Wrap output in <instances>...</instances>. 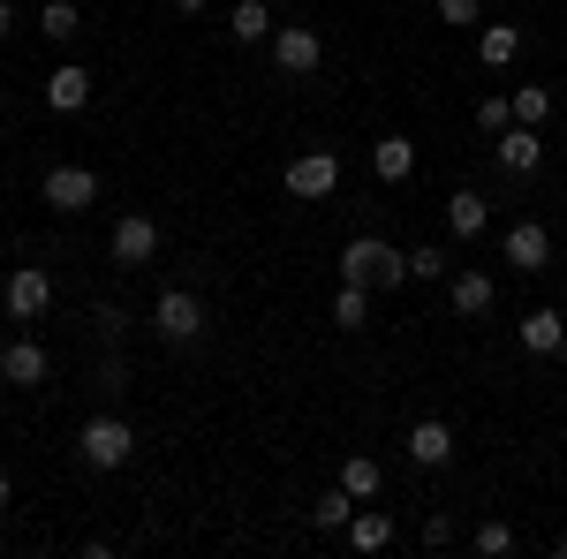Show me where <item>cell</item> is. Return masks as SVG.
<instances>
[{
    "mask_svg": "<svg viewBox=\"0 0 567 559\" xmlns=\"http://www.w3.org/2000/svg\"><path fill=\"white\" fill-rule=\"evenodd\" d=\"M341 280L371 288V296H393V288H409V250H393L379 235H355L349 250H341Z\"/></svg>",
    "mask_w": 567,
    "mask_h": 559,
    "instance_id": "obj_1",
    "label": "cell"
},
{
    "mask_svg": "<svg viewBox=\"0 0 567 559\" xmlns=\"http://www.w3.org/2000/svg\"><path fill=\"white\" fill-rule=\"evenodd\" d=\"M144 325H152L167 348L205 341V296H197V288H159V302H152V318H144Z\"/></svg>",
    "mask_w": 567,
    "mask_h": 559,
    "instance_id": "obj_2",
    "label": "cell"
},
{
    "mask_svg": "<svg viewBox=\"0 0 567 559\" xmlns=\"http://www.w3.org/2000/svg\"><path fill=\"white\" fill-rule=\"evenodd\" d=\"M130 454H136V431H130V416H114V408L76 431V462H84V469H122Z\"/></svg>",
    "mask_w": 567,
    "mask_h": 559,
    "instance_id": "obj_3",
    "label": "cell"
},
{
    "mask_svg": "<svg viewBox=\"0 0 567 559\" xmlns=\"http://www.w3.org/2000/svg\"><path fill=\"white\" fill-rule=\"evenodd\" d=\"M333 189H341V152L333 144H310V152L288 159V197L296 205H326Z\"/></svg>",
    "mask_w": 567,
    "mask_h": 559,
    "instance_id": "obj_4",
    "label": "cell"
},
{
    "mask_svg": "<svg viewBox=\"0 0 567 559\" xmlns=\"http://www.w3.org/2000/svg\"><path fill=\"white\" fill-rule=\"evenodd\" d=\"M0 302H8L16 325H39L45 310H53V272H45V265H16V272L0 280Z\"/></svg>",
    "mask_w": 567,
    "mask_h": 559,
    "instance_id": "obj_5",
    "label": "cell"
},
{
    "mask_svg": "<svg viewBox=\"0 0 567 559\" xmlns=\"http://www.w3.org/2000/svg\"><path fill=\"white\" fill-rule=\"evenodd\" d=\"M39 197L45 205H53V213H91V205H99V174L91 167H76V159H53V167H45V182H39Z\"/></svg>",
    "mask_w": 567,
    "mask_h": 559,
    "instance_id": "obj_6",
    "label": "cell"
},
{
    "mask_svg": "<svg viewBox=\"0 0 567 559\" xmlns=\"http://www.w3.org/2000/svg\"><path fill=\"white\" fill-rule=\"evenodd\" d=\"M106 258L122 265V272H144V265L159 258V219L152 213H122L114 235H106Z\"/></svg>",
    "mask_w": 567,
    "mask_h": 559,
    "instance_id": "obj_7",
    "label": "cell"
},
{
    "mask_svg": "<svg viewBox=\"0 0 567 559\" xmlns=\"http://www.w3.org/2000/svg\"><path fill=\"white\" fill-rule=\"evenodd\" d=\"M272 69L280 76H318L326 69V39L310 23H272Z\"/></svg>",
    "mask_w": 567,
    "mask_h": 559,
    "instance_id": "obj_8",
    "label": "cell"
},
{
    "mask_svg": "<svg viewBox=\"0 0 567 559\" xmlns=\"http://www.w3.org/2000/svg\"><path fill=\"white\" fill-rule=\"evenodd\" d=\"M492 167H499V174H537V167H545V136L529 130V122H507L499 144H492Z\"/></svg>",
    "mask_w": 567,
    "mask_h": 559,
    "instance_id": "obj_9",
    "label": "cell"
},
{
    "mask_svg": "<svg viewBox=\"0 0 567 559\" xmlns=\"http://www.w3.org/2000/svg\"><path fill=\"white\" fill-rule=\"evenodd\" d=\"M0 379H8V386H45V379H53V355H45L39 341H31V333H16V341L0 348Z\"/></svg>",
    "mask_w": 567,
    "mask_h": 559,
    "instance_id": "obj_10",
    "label": "cell"
},
{
    "mask_svg": "<svg viewBox=\"0 0 567 559\" xmlns=\"http://www.w3.org/2000/svg\"><path fill=\"white\" fill-rule=\"evenodd\" d=\"M553 265V227L545 219H515L507 227V272H545Z\"/></svg>",
    "mask_w": 567,
    "mask_h": 559,
    "instance_id": "obj_11",
    "label": "cell"
},
{
    "mask_svg": "<svg viewBox=\"0 0 567 559\" xmlns=\"http://www.w3.org/2000/svg\"><path fill=\"white\" fill-rule=\"evenodd\" d=\"M492 302H499V288H492V272H477V265L446 272V310H454V318H484Z\"/></svg>",
    "mask_w": 567,
    "mask_h": 559,
    "instance_id": "obj_12",
    "label": "cell"
},
{
    "mask_svg": "<svg viewBox=\"0 0 567 559\" xmlns=\"http://www.w3.org/2000/svg\"><path fill=\"white\" fill-rule=\"evenodd\" d=\"M401 446H409V462H416V469H446V462H454V431L439 424V416H416Z\"/></svg>",
    "mask_w": 567,
    "mask_h": 559,
    "instance_id": "obj_13",
    "label": "cell"
},
{
    "mask_svg": "<svg viewBox=\"0 0 567 559\" xmlns=\"http://www.w3.org/2000/svg\"><path fill=\"white\" fill-rule=\"evenodd\" d=\"M341 537H349V552H386V545H393V507L363 499V507L349 515V529H341Z\"/></svg>",
    "mask_w": 567,
    "mask_h": 559,
    "instance_id": "obj_14",
    "label": "cell"
},
{
    "mask_svg": "<svg viewBox=\"0 0 567 559\" xmlns=\"http://www.w3.org/2000/svg\"><path fill=\"white\" fill-rule=\"evenodd\" d=\"M45 106H53V114H84L91 106V69L84 61H61V69L45 76Z\"/></svg>",
    "mask_w": 567,
    "mask_h": 559,
    "instance_id": "obj_15",
    "label": "cell"
},
{
    "mask_svg": "<svg viewBox=\"0 0 567 559\" xmlns=\"http://www.w3.org/2000/svg\"><path fill=\"white\" fill-rule=\"evenodd\" d=\"M515 341H523L529 355H560V341H567V318H560V310H545V302H537V310H523V325H515Z\"/></svg>",
    "mask_w": 567,
    "mask_h": 559,
    "instance_id": "obj_16",
    "label": "cell"
},
{
    "mask_svg": "<svg viewBox=\"0 0 567 559\" xmlns=\"http://www.w3.org/2000/svg\"><path fill=\"white\" fill-rule=\"evenodd\" d=\"M484 227H492V205H484L477 189H454V197H446V235H454V242H477Z\"/></svg>",
    "mask_w": 567,
    "mask_h": 559,
    "instance_id": "obj_17",
    "label": "cell"
},
{
    "mask_svg": "<svg viewBox=\"0 0 567 559\" xmlns=\"http://www.w3.org/2000/svg\"><path fill=\"white\" fill-rule=\"evenodd\" d=\"M227 39L235 45H265L272 39V8H265V0H235V8H227Z\"/></svg>",
    "mask_w": 567,
    "mask_h": 559,
    "instance_id": "obj_18",
    "label": "cell"
},
{
    "mask_svg": "<svg viewBox=\"0 0 567 559\" xmlns=\"http://www.w3.org/2000/svg\"><path fill=\"white\" fill-rule=\"evenodd\" d=\"M523 53V23H477V61L484 69H507Z\"/></svg>",
    "mask_w": 567,
    "mask_h": 559,
    "instance_id": "obj_19",
    "label": "cell"
},
{
    "mask_svg": "<svg viewBox=\"0 0 567 559\" xmlns=\"http://www.w3.org/2000/svg\"><path fill=\"white\" fill-rule=\"evenodd\" d=\"M371 174H379V182H409V174H416V144H409V136H379V144H371Z\"/></svg>",
    "mask_w": 567,
    "mask_h": 559,
    "instance_id": "obj_20",
    "label": "cell"
},
{
    "mask_svg": "<svg viewBox=\"0 0 567 559\" xmlns=\"http://www.w3.org/2000/svg\"><path fill=\"white\" fill-rule=\"evenodd\" d=\"M355 507H363V499H355L349 484H333V491H318V507H310V529H326V537H341Z\"/></svg>",
    "mask_w": 567,
    "mask_h": 559,
    "instance_id": "obj_21",
    "label": "cell"
},
{
    "mask_svg": "<svg viewBox=\"0 0 567 559\" xmlns=\"http://www.w3.org/2000/svg\"><path fill=\"white\" fill-rule=\"evenodd\" d=\"M39 31L53 45H76V31H84V8H76V0H45L39 8Z\"/></svg>",
    "mask_w": 567,
    "mask_h": 559,
    "instance_id": "obj_22",
    "label": "cell"
},
{
    "mask_svg": "<svg viewBox=\"0 0 567 559\" xmlns=\"http://www.w3.org/2000/svg\"><path fill=\"white\" fill-rule=\"evenodd\" d=\"M341 484H349L355 499H386V469H379L371 454H349V462H341Z\"/></svg>",
    "mask_w": 567,
    "mask_h": 559,
    "instance_id": "obj_23",
    "label": "cell"
},
{
    "mask_svg": "<svg viewBox=\"0 0 567 559\" xmlns=\"http://www.w3.org/2000/svg\"><path fill=\"white\" fill-rule=\"evenodd\" d=\"M333 325H341V333H363V325H371V288L341 280V296H333Z\"/></svg>",
    "mask_w": 567,
    "mask_h": 559,
    "instance_id": "obj_24",
    "label": "cell"
},
{
    "mask_svg": "<svg viewBox=\"0 0 567 559\" xmlns=\"http://www.w3.org/2000/svg\"><path fill=\"white\" fill-rule=\"evenodd\" d=\"M507 106H515V122H529V130H537V122L553 114V91H545V84H515V91H507Z\"/></svg>",
    "mask_w": 567,
    "mask_h": 559,
    "instance_id": "obj_25",
    "label": "cell"
},
{
    "mask_svg": "<svg viewBox=\"0 0 567 559\" xmlns=\"http://www.w3.org/2000/svg\"><path fill=\"white\" fill-rule=\"evenodd\" d=\"M446 272H454V265H446L439 242H416V250H409V280H439V288H446Z\"/></svg>",
    "mask_w": 567,
    "mask_h": 559,
    "instance_id": "obj_26",
    "label": "cell"
},
{
    "mask_svg": "<svg viewBox=\"0 0 567 559\" xmlns=\"http://www.w3.org/2000/svg\"><path fill=\"white\" fill-rule=\"evenodd\" d=\"M91 386L106 393V401H122V393H130V363H122V355H99V371H91Z\"/></svg>",
    "mask_w": 567,
    "mask_h": 559,
    "instance_id": "obj_27",
    "label": "cell"
},
{
    "mask_svg": "<svg viewBox=\"0 0 567 559\" xmlns=\"http://www.w3.org/2000/svg\"><path fill=\"white\" fill-rule=\"evenodd\" d=\"M507 122H515V106H507V91H492V99H477V130H484V136H499Z\"/></svg>",
    "mask_w": 567,
    "mask_h": 559,
    "instance_id": "obj_28",
    "label": "cell"
},
{
    "mask_svg": "<svg viewBox=\"0 0 567 559\" xmlns=\"http://www.w3.org/2000/svg\"><path fill=\"white\" fill-rule=\"evenodd\" d=\"M470 545H477L484 559H499V552H515V529H507V521H477V537H470Z\"/></svg>",
    "mask_w": 567,
    "mask_h": 559,
    "instance_id": "obj_29",
    "label": "cell"
},
{
    "mask_svg": "<svg viewBox=\"0 0 567 559\" xmlns=\"http://www.w3.org/2000/svg\"><path fill=\"white\" fill-rule=\"evenodd\" d=\"M91 333H99V341L114 348V341H122V333H130V318H122L114 302H91Z\"/></svg>",
    "mask_w": 567,
    "mask_h": 559,
    "instance_id": "obj_30",
    "label": "cell"
},
{
    "mask_svg": "<svg viewBox=\"0 0 567 559\" xmlns=\"http://www.w3.org/2000/svg\"><path fill=\"white\" fill-rule=\"evenodd\" d=\"M439 23L446 31H470V23H484V0H439Z\"/></svg>",
    "mask_w": 567,
    "mask_h": 559,
    "instance_id": "obj_31",
    "label": "cell"
},
{
    "mask_svg": "<svg viewBox=\"0 0 567 559\" xmlns=\"http://www.w3.org/2000/svg\"><path fill=\"white\" fill-rule=\"evenodd\" d=\"M424 545H432V552H446V545H454V515H446V507H432V515H424Z\"/></svg>",
    "mask_w": 567,
    "mask_h": 559,
    "instance_id": "obj_32",
    "label": "cell"
},
{
    "mask_svg": "<svg viewBox=\"0 0 567 559\" xmlns=\"http://www.w3.org/2000/svg\"><path fill=\"white\" fill-rule=\"evenodd\" d=\"M8 515H16V476L0 469V521H8Z\"/></svg>",
    "mask_w": 567,
    "mask_h": 559,
    "instance_id": "obj_33",
    "label": "cell"
},
{
    "mask_svg": "<svg viewBox=\"0 0 567 559\" xmlns=\"http://www.w3.org/2000/svg\"><path fill=\"white\" fill-rule=\"evenodd\" d=\"M8 31H16V8H8V0H0V39H8Z\"/></svg>",
    "mask_w": 567,
    "mask_h": 559,
    "instance_id": "obj_34",
    "label": "cell"
},
{
    "mask_svg": "<svg viewBox=\"0 0 567 559\" xmlns=\"http://www.w3.org/2000/svg\"><path fill=\"white\" fill-rule=\"evenodd\" d=\"M175 8H182V15H205V8H213V0H175Z\"/></svg>",
    "mask_w": 567,
    "mask_h": 559,
    "instance_id": "obj_35",
    "label": "cell"
},
{
    "mask_svg": "<svg viewBox=\"0 0 567 559\" xmlns=\"http://www.w3.org/2000/svg\"><path fill=\"white\" fill-rule=\"evenodd\" d=\"M553 552H560V559H567V529H560V545H553Z\"/></svg>",
    "mask_w": 567,
    "mask_h": 559,
    "instance_id": "obj_36",
    "label": "cell"
},
{
    "mask_svg": "<svg viewBox=\"0 0 567 559\" xmlns=\"http://www.w3.org/2000/svg\"><path fill=\"white\" fill-rule=\"evenodd\" d=\"M560 363H567V341H560Z\"/></svg>",
    "mask_w": 567,
    "mask_h": 559,
    "instance_id": "obj_37",
    "label": "cell"
},
{
    "mask_svg": "<svg viewBox=\"0 0 567 559\" xmlns=\"http://www.w3.org/2000/svg\"><path fill=\"white\" fill-rule=\"evenodd\" d=\"M0 386H8V379H0Z\"/></svg>",
    "mask_w": 567,
    "mask_h": 559,
    "instance_id": "obj_38",
    "label": "cell"
}]
</instances>
